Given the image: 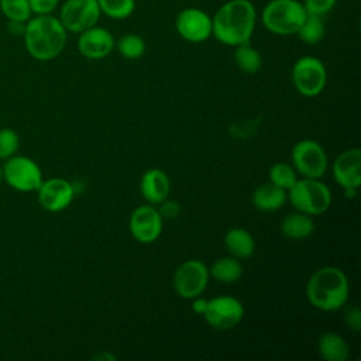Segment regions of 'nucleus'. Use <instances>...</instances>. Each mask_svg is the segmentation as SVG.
I'll return each mask as SVG.
<instances>
[{
  "mask_svg": "<svg viewBox=\"0 0 361 361\" xmlns=\"http://www.w3.org/2000/svg\"><path fill=\"white\" fill-rule=\"evenodd\" d=\"M288 200L302 213L317 216L331 204V192L326 183L313 178L298 179L288 190Z\"/></svg>",
  "mask_w": 361,
  "mask_h": 361,
  "instance_id": "39448f33",
  "label": "nucleus"
},
{
  "mask_svg": "<svg viewBox=\"0 0 361 361\" xmlns=\"http://www.w3.org/2000/svg\"><path fill=\"white\" fill-rule=\"evenodd\" d=\"M0 11L7 21L27 23L32 17L28 0H0Z\"/></svg>",
  "mask_w": 361,
  "mask_h": 361,
  "instance_id": "bb28decb",
  "label": "nucleus"
},
{
  "mask_svg": "<svg viewBox=\"0 0 361 361\" xmlns=\"http://www.w3.org/2000/svg\"><path fill=\"white\" fill-rule=\"evenodd\" d=\"M20 138L18 134L11 128L0 130V159H7L18 149Z\"/></svg>",
  "mask_w": 361,
  "mask_h": 361,
  "instance_id": "c85d7f7f",
  "label": "nucleus"
},
{
  "mask_svg": "<svg viewBox=\"0 0 361 361\" xmlns=\"http://www.w3.org/2000/svg\"><path fill=\"white\" fill-rule=\"evenodd\" d=\"M158 206H159L158 212L162 216V219H175L180 213L179 203L176 200H172L168 197L164 202H161Z\"/></svg>",
  "mask_w": 361,
  "mask_h": 361,
  "instance_id": "473e14b6",
  "label": "nucleus"
},
{
  "mask_svg": "<svg viewBox=\"0 0 361 361\" xmlns=\"http://www.w3.org/2000/svg\"><path fill=\"white\" fill-rule=\"evenodd\" d=\"M234 62L237 68L247 75H254L262 68V56L250 42L234 47Z\"/></svg>",
  "mask_w": 361,
  "mask_h": 361,
  "instance_id": "5701e85b",
  "label": "nucleus"
},
{
  "mask_svg": "<svg viewBox=\"0 0 361 361\" xmlns=\"http://www.w3.org/2000/svg\"><path fill=\"white\" fill-rule=\"evenodd\" d=\"M319 354L326 361H345L350 355V347L343 336L334 331H324L317 340Z\"/></svg>",
  "mask_w": 361,
  "mask_h": 361,
  "instance_id": "aec40b11",
  "label": "nucleus"
},
{
  "mask_svg": "<svg viewBox=\"0 0 361 361\" xmlns=\"http://www.w3.org/2000/svg\"><path fill=\"white\" fill-rule=\"evenodd\" d=\"M175 30L186 42H204L212 37V16L197 7H185L175 17Z\"/></svg>",
  "mask_w": 361,
  "mask_h": 361,
  "instance_id": "f8f14e48",
  "label": "nucleus"
},
{
  "mask_svg": "<svg viewBox=\"0 0 361 361\" xmlns=\"http://www.w3.org/2000/svg\"><path fill=\"white\" fill-rule=\"evenodd\" d=\"M333 178L343 188H357L361 185V149L350 148L343 151L333 162Z\"/></svg>",
  "mask_w": 361,
  "mask_h": 361,
  "instance_id": "dca6fc26",
  "label": "nucleus"
},
{
  "mask_svg": "<svg viewBox=\"0 0 361 361\" xmlns=\"http://www.w3.org/2000/svg\"><path fill=\"white\" fill-rule=\"evenodd\" d=\"M94 360H107V361H114V360H116V355H113L111 353L104 351V353H102V354L96 355V357H94Z\"/></svg>",
  "mask_w": 361,
  "mask_h": 361,
  "instance_id": "c9c22d12",
  "label": "nucleus"
},
{
  "mask_svg": "<svg viewBox=\"0 0 361 361\" xmlns=\"http://www.w3.org/2000/svg\"><path fill=\"white\" fill-rule=\"evenodd\" d=\"M302 4L307 14L324 17L336 7L337 0H303Z\"/></svg>",
  "mask_w": 361,
  "mask_h": 361,
  "instance_id": "c756f323",
  "label": "nucleus"
},
{
  "mask_svg": "<svg viewBox=\"0 0 361 361\" xmlns=\"http://www.w3.org/2000/svg\"><path fill=\"white\" fill-rule=\"evenodd\" d=\"M257 25V8L250 0H227L212 16V37L227 47L250 42Z\"/></svg>",
  "mask_w": 361,
  "mask_h": 361,
  "instance_id": "f257e3e1",
  "label": "nucleus"
},
{
  "mask_svg": "<svg viewBox=\"0 0 361 361\" xmlns=\"http://www.w3.org/2000/svg\"><path fill=\"white\" fill-rule=\"evenodd\" d=\"M100 17L97 0H65L58 16L65 30L73 34H80L96 25Z\"/></svg>",
  "mask_w": 361,
  "mask_h": 361,
  "instance_id": "1a4fd4ad",
  "label": "nucleus"
},
{
  "mask_svg": "<svg viewBox=\"0 0 361 361\" xmlns=\"http://www.w3.org/2000/svg\"><path fill=\"white\" fill-rule=\"evenodd\" d=\"M293 168L303 178L320 179L329 166V159L324 148L314 140L298 141L290 152Z\"/></svg>",
  "mask_w": 361,
  "mask_h": 361,
  "instance_id": "0eeeda50",
  "label": "nucleus"
},
{
  "mask_svg": "<svg viewBox=\"0 0 361 361\" xmlns=\"http://www.w3.org/2000/svg\"><path fill=\"white\" fill-rule=\"evenodd\" d=\"M116 45L113 34L100 25H93L79 34L78 51L86 59L97 61L109 56Z\"/></svg>",
  "mask_w": 361,
  "mask_h": 361,
  "instance_id": "4468645a",
  "label": "nucleus"
},
{
  "mask_svg": "<svg viewBox=\"0 0 361 361\" xmlns=\"http://www.w3.org/2000/svg\"><path fill=\"white\" fill-rule=\"evenodd\" d=\"M298 180L296 171L292 165L285 162H276L269 168V182L282 188L283 190H289L292 185Z\"/></svg>",
  "mask_w": 361,
  "mask_h": 361,
  "instance_id": "cd10ccee",
  "label": "nucleus"
},
{
  "mask_svg": "<svg viewBox=\"0 0 361 361\" xmlns=\"http://www.w3.org/2000/svg\"><path fill=\"white\" fill-rule=\"evenodd\" d=\"M203 317L207 324L216 330H230L243 320L244 305L234 296L220 295L207 299Z\"/></svg>",
  "mask_w": 361,
  "mask_h": 361,
  "instance_id": "9b49d317",
  "label": "nucleus"
},
{
  "mask_svg": "<svg viewBox=\"0 0 361 361\" xmlns=\"http://www.w3.org/2000/svg\"><path fill=\"white\" fill-rule=\"evenodd\" d=\"M164 219L154 204L138 206L130 216L128 227L133 238L141 244L157 241L162 233Z\"/></svg>",
  "mask_w": 361,
  "mask_h": 361,
  "instance_id": "ddd939ff",
  "label": "nucleus"
},
{
  "mask_svg": "<svg viewBox=\"0 0 361 361\" xmlns=\"http://www.w3.org/2000/svg\"><path fill=\"white\" fill-rule=\"evenodd\" d=\"M350 295L347 275L337 267H322L314 271L306 283V296L312 306L323 312L341 309Z\"/></svg>",
  "mask_w": 361,
  "mask_h": 361,
  "instance_id": "7ed1b4c3",
  "label": "nucleus"
},
{
  "mask_svg": "<svg viewBox=\"0 0 361 361\" xmlns=\"http://www.w3.org/2000/svg\"><path fill=\"white\" fill-rule=\"evenodd\" d=\"M61 0H28L31 11L34 16L37 14H52L56 10Z\"/></svg>",
  "mask_w": 361,
  "mask_h": 361,
  "instance_id": "7c9ffc66",
  "label": "nucleus"
},
{
  "mask_svg": "<svg viewBox=\"0 0 361 361\" xmlns=\"http://www.w3.org/2000/svg\"><path fill=\"white\" fill-rule=\"evenodd\" d=\"M114 48L126 59H138L145 54L147 44L141 35L128 32L116 41Z\"/></svg>",
  "mask_w": 361,
  "mask_h": 361,
  "instance_id": "393cba45",
  "label": "nucleus"
},
{
  "mask_svg": "<svg viewBox=\"0 0 361 361\" xmlns=\"http://www.w3.org/2000/svg\"><path fill=\"white\" fill-rule=\"evenodd\" d=\"M326 34V25L323 17L307 14L303 23L300 24L299 30L296 31V35L303 44L307 45H316L319 44Z\"/></svg>",
  "mask_w": 361,
  "mask_h": 361,
  "instance_id": "b1692460",
  "label": "nucleus"
},
{
  "mask_svg": "<svg viewBox=\"0 0 361 361\" xmlns=\"http://www.w3.org/2000/svg\"><path fill=\"white\" fill-rule=\"evenodd\" d=\"M75 196L71 182L63 178H51L42 180L38 188V202L48 212H61L66 209Z\"/></svg>",
  "mask_w": 361,
  "mask_h": 361,
  "instance_id": "2eb2a0df",
  "label": "nucleus"
},
{
  "mask_svg": "<svg viewBox=\"0 0 361 361\" xmlns=\"http://www.w3.org/2000/svg\"><path fill=\"white\" fill-rule=\"evenodd\" d=\"M1 175L13 189L20 192L38 190L44 180L38 164L24 155H13L7 158L1 168Z\"/></svg>",
  "mask_w": 361,
  "mask_h": 361,
  "instance_id": "6e6552de",
  "label": "nucleus"
},
{
  "mask_svg": "<svg viewBox=\"0 0 361 361\" xmlns=\"http://www.w3.org/2000/svg\"><path fill=\"white\" fill-rule=\"evenodd\" d=\"M140 192L142 197L149 204H159L166 197H169L171 192V180L169 176L158 168L147 169L140 180Z\"/></svg>",
  "mask_w": 361,
  "mask_h": 361,
  "instance_id": "f3484780",
  "label": "nucleus"
},
{
  "mask_svg": "<svg viewBox=\"0 0 361 361\" xmlns=\"http://www.w3.org/2000/svg\"><path fill=\"white\" fill-rule=\"evenodd\" d=\"M292 83L305 97L319 96L327 83V69L316 56H300L292 66Z\"/></svg>",
  "mask_w": 361,
  "mask_h": 361,
  "instance_id": "423d86ee",
  "label": "nucleus"
},
{
  "mask_svg": "<svg viewBox=\"0 0 361 361\" xmlns=\"http://www.w3.org/2000/svg\"><path fill=\"white\" fill-rule=\"evenodd\" d=\"M100 13L111 20H126L135 11V0H97Z\"/></svg>",
  "mask_w": 361,
  "mask_h": 361,
  "instance_id": "a878e982",
  "label": "nucleus"
},
{
  "mask_svg": "<svg viewBox=\"0 0 361 361\" xmlns=\"http://www.w3.org/2000/svg\"><path fill=\"white\" fill-rule=\"evenodd\" d=\"M209 275L221 283H234L243 275V265L234 257H221L212 264Z\"/></svg>",
  "mask_w": 361,
  "mask_h": 361,
  "instance_id": "4be33fe9",
  "label": "nucleus"
},
{
  "mask_svg": "<svg viewBox=\"0 0 361 361\" xmlns=\"http://www.w3.org/2000/svg\"><path fill=\"white\" fill-rule=\"evenodd\" d=\"M224 245L231 257L245 259L252 257L255 251V240L252 234L243 227H233L224 235Z\"/></svg>",
  "mask_w": 361,
  "mask_h": 361,
  "instance_id": "6ab92c4d",
  "label": "nucleus"
},
{
  "mask_svg": "<svg viewBox=\"0 0 361 361\" xmlns=\"http://www.w3.org/2000/svg\"><path fill=\"white\" fill-rule=\"evenodd\" d=\"M286 200L288 192L271 182L257 186L251 196L254 207L261 212H275L281 209Z\"/></svg>",
  "mask_w": 361,
  "mask_h": 361,
  "instance_id": "a211bd4d",
  "label": "nucleus"
},
{
  "mask_svg": "<svg viewBox=\"0 0 361 361\" xmlns=\"http://www.w3.org/2000/svg\"><path fill=\"white\" fill-rule=\"evenodd\" d=\"M27 52L37 61L47 62L59 56L66 45L68 31L58 17L37 14L25 23L23 34Z\"/></svg>",
  "mask_w": 361,
  "mask_h": 361,
  "instance_id": "f03ea898",
  "label": "nucleus"
},
{
  "mask_svg": "<svg viewBox=\"0 0 361 361\" xmlns=\"http://www.w3.org/2000/svg\"><path fill=\"white\" fill-rule=\"evenodd\" d=\"M281 231L290 240H305L313 234L314 221L312 216L296 210L295 213H289L282 219Z\"/></svg>",
  "mask_w": 361,
  "mask_h": 361,
  "instance_id": "412c9836",
  "label": "nucleus"
},
{
  "mask_svg": "<svg viewBox=\"0 0 361 361\" xmlns=\"http://www.w3.org/2000/svg\"><path fill=\"white\" fill-rule=\"evenodd\" d=\"M209 278V268L200 259H186L173 274V289L178 296L193 299L204 292Z\"/></svg>",
  "mask_w": 361,
  "mask_h": 361,
  "instance_id": "9d476101",
  "label": "nucleus"
},
{
  "mask_svg": "<svg viewBox=\"0 0 361 361\" xmlns=\"http://www.w3.org/2000/svg\"><path fill=\"white\" fill-rule=\"evenodd\" d=\"M1 178H3V175H1V166H0V182H1Z\"/></svg>",
  "mask_w": 361,
  "mask_h": 361,
  "instance_id": "e433bc0d",
  "label": "nucleus"
},
{
  "mask_svg": "<svg viewBox=\"0 0 361 361\" xmlns=\"http://www.w3.org/2000/svg\"><path fill=\"white\" fill-rule=\"evenodd\" d=\"M190 300H192V310L196 314H202L203 316V313L206 310V306H207V299H204V298H202V295H199V296H196V298H193Z\"/></svg>",
  "mask_w": 361,
  "mask_h": 361,
  "instance_id": "72a5a7b5",
  "label": "nucleus"
},
{
  "mask_svg": "<svg viewBox=\"0 0 361 361\" xmlns=\"http://www.w3.org/2000/svg\"><path fill=\"white\" fill-rule=\"evenodd\" d=\"M7 27H8V31L13 35H21L23 37L24 30H25V23H23V21H7Z\"/></svg>",
  "mask_w": 361,
  "mask_h": 361,
  "instance_id": "f704fd0d",
  "label": "nucleus"
},
{
  "mask_svg": "<svg viewBox=\"0 0 361 361\" xmlns=\"http://www.w3.org/2000/svg\"><path fill=\"white\" fill-rule=\"evenodd\" d=\"M307 13L299 0H269L261 11V23L275 35H293Z\"/></svg>",
  "mask_w": 361,
  "mask_h": 361,
  "instance_id": "20e7f679",
  "label": "nucleus"
},
{
  "mask_svg": "<svg viewBox=\"0 0 361 361\" xmlns=\"http://www.w3.org/2000/svg\"><path fill=\"white\" fill-rule=\"evenodd\" d=\"M344 322L351 330H354V331L361 330V310L358 309L357 305H351V306L345 307Z\"/></svg>",
  "mask_w": 361,
  "mask_h": 361,
  "instance_id": "2f4dec72",
  "label": "nucleus"
}]
</instances>
